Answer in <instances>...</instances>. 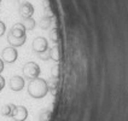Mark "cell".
Here are the masks:
<instances>
[{"label":"cell","instance_id":"6","mask_svg":"<svg viewBox=\"0 0 128 121\" xmlns=\"http://www.w3.org/2000/svg\"><path fill=\"white\" fill-rule=\"evenodd\" d=\"M26 85V81H24V78L23 76H20V75H14L10 79V82H8V86L10 88L14 91V92H20L23 90V87Z\"/></svg>","mask_w":128,"mask_h":121},{"label":"cell","instance_id":"18","mask_svg":"<svg viewBox=\"0 0 128 121\" xmlns=\"http://www.w3.org/2000/svg\"><path fill=\"white\" fill-rule=\"evenodd\" d=\"M5 32H6V26H5V23L4 22L0 21V36H2L5 34Z\"/></svg>","mask_w":128,"mask_h":121},{"label":"cell","instance_id":"4","mask_svg":"<svg viewBox=\"0 0 128 121\" xmlns=\"http://www.w3.org/2000/svg\"><path fill=\"white\" fill-rule=\"evenodd\" d=\"M17 57H18V51L16 50V47L8 46L1 51V59L4 61V63H14Z\"/></svg>","mask_w":128,"mask_h":121},{"label":"cell","instance_id":"12","mask_svg":"<svg viewBox=\"0 0 128 121\" xmlns=\"http://www.w3.org/2000/svg\"><path fill=\"white\" fill-rule=\"evenodd\" d=\"M14 108H16V105L12 104V103H10V104H5L4 107L1 108V114L4 115V116H12Z\"/></svg>","mask_w":128,"mask_h":121},{"label":"cell","instance_id":"1","mask_svg":"<svg viewBox=\"0 0 128 121\" xmlns=\"http://www.w3.org/2000/svg\"><path fill=\"white\" fill-rule=\"evenodd\" d=\"M26 28L24 26L20 23H14L12 28L10 29L8 34H7V41L10 44V46L12 47H20L22 45H24L27 40V34H26Z\"/></svg>","mask_w":128,"mask_h":121},{"label":"cell","instance_id":"20","mask_svg":"<svg viewBox=\"0 0 128 121\" xmlns=\"http://www.w3.org/2000/svg\"><path fill=\"white\" fill-rule=\"evenodd\" d=\"M4 70V61L0 58V74H1V71Z\"/></svg>","mask_w":128,"mask_h":121},{"label":"cell","instance_id":"16","mask_svg":"<svg viewBox=\"0 0 128 121\" xmlns=\"http://www.w3.org/2000/svg\"><path fill=\"white\" fill-rule=\"evenodd\" d=\"M59 73H60L59 65H58V64H54V65L52 67V76H53V78H59Z\"/></svg>","mask_w":128,"mask_h":121},{"label":"cell","instance_id":"9","mask_svg":"<svg viewBox=\"0 0 128 121\" xmlns=\"http://www.w3.org/2000/svg\"><path fill=\"white\" fill-rule=\"evenodd\" d=\"M48 51H50V58L52 61H54V62L60 61V49H59V46L54 45L53 47L48 49Z\"/></svg>","mask_w":128,"mask_h":121},{"label":"cell","instance_id":"14","mask_svg":"<svg viewBox=\"0 0 128 121\" xmlns=\"http://www.w3.org/2000/svg\"><path fill=\"white\" fill-rule=\"evenodd\" d=\"M51 119V110L45 109L41 114L39 115V121H50Z\"/></svg>","mask_w":128,"mask_h":121},{"label":"cell","instance_id":"3","mask_svg":"<svg viewBox=\"0 0 128 121\" xmlns=\"http://www.w3.org/2000/svg\"><path fill=\"white\" fill-rule=\"evenodd\" d=\"M23 75L24 78L28 79L29 81L33 80V79L39 78L40 73H41V69L39 67V64L35 63V62H27V63L23 65Z\"/></svg>","mask_w":128,"mask_h":121},{"label":"cell","instance_id":"5","mask_svg":"<svg viewBox=\"0 0 128 121\" xmlns=\"http://www.w3.org/2000/svg\"><path fill=\"white\" fill-rule=\"evenodd\" d=\"M32 49L35 53H41V52H45V51L48 50V41L46 38L44 36H38L34 39L33 41V45H32Z\"/></svg>","mask_w":128,"mask_h":121},{"label":"cell","instance_id":"10","mask_svg":"<svg viewBox=\"0 0 128 121\" xmlns=\"http://www.w3.org/2000/svg\"><path fill=\"white\" fill-rule=\"evenodd\" d=\"M52 20H53V17L44 16L40 20V22H39V26H40V28L44 29V30H47V29H50L51 26H52Z\"/></svg>","mask_w":128,"mask_h":121},{"label":"cell","instance_id":"17","mask_svg":"<svg viewBox=\"0 0 128 121\" xmlns=\"http://www.w3.org/2000/svg\"><path fill=\"white\" fill-rule=\"evenodd\" d=\"M39 57L41 58L42 61H48L50 59V51H45V52H41V53H38Z\"/></svg>","mask_w":128,"mask_h":121},{"label":"cell","instance_id":"21","mask_svg":"<svg viewBox=\"0 0 128 121\" xmlns=\"http://www.w3.org/2000/svg\"><path fill=\"white\" fill-rule=\"evenodd\" d=\"M0 3H1V0H0Z\"/></svg>","mask_w":128,"mask_h":121},{"label":"cell","instance_id":"15","mask_svg":"<svg viewBox=\"0 0 128 121\" xmlns=\"http://www.w3.org/2000/svg\"><path fill=\"white\" fill-rule=\"evenodd\" d=\"M50 39H51V41H53L54 44L58 43V32L56 28H53L50 32Z\"/></svg>","mask_w":128,"mask_h":121},{"label":"cell","instance_id":"19","mask_svg":"<svg viewBox=\"0 0 128 121\" xmlns=\"http://www.w3.org/2000/svg\"><path fill=\"white\" fill-rule=\"evenodd\" d=\"M5 87V79L0 75V92L2 91V88Z\"/></svg>","mask_w":128,"mask_h":121},{"label":"cell","instance_id":"11","mask_svg":"<svg viewBox=\"0 0 128 121\" xmlns=\"http://www.w3.org/2000/svg\"><path fill=\"white\" fill-rule=\"evenodd\" d=\"M47 86H48V91L52 94H56L57 92V87H58V78H52L47 81Z\"/></svg>","mask_w":128,"mask_h":121},{"label":"cell","instance_id":"7","mask_svg":"<svg viewBox=\"0 0 128 121\" xmlns=\"http://www.w3.org/2000/svg\"><path fill=\"white\" fill-rule=\"evenodd\" d=\"M18 14L22 18H29L34 14V6L28 1H24L18 7Z\"/></svg>","mask_w":128,"mask_h":121},{"label":"cell","instance_id":"8","mask_svg":"<svg viewBox=\"0 0 128 121\" xmlns=\"http://www.w3.org/2000/svg\"><path fill=\"white\" fill-rule=\"evenodd\" d=\"M14 121H26L28 117V110L23 105H16L14 110V114L11 116Z\"/></svg>","mask_w":128,"mask_h":121},{"label":"cell","instance_id":"2","mask_svg":"<svg viewBox=\"0 0 128 121\" xmlns=\"http://www.w3.org/2000/svg\"><path fill=\"white\" fill-rule=\"evenodd\" d=\"M28 93L30 97H33L35 99L44 98L48 93L47 81L42 78H36L30 80L28 84Z\"/></svg>","mask_w":128,"mask_h":121},{"label":"cell","instance_id":"13","mask_svg":"<svg viewBox=\"0 0 128 121\" xmlns=\"http://www.w3.org/2000/svg\"><path fill=\"white\" fill-rule=\"evenodd\" d=\"M22 24L24 26L26 30H33V29L35 28V26H36V23H35V21L33 20V17H29V18H23Z\"/></svg>","mask_w":128,"mask_h":121}]
</instances>
